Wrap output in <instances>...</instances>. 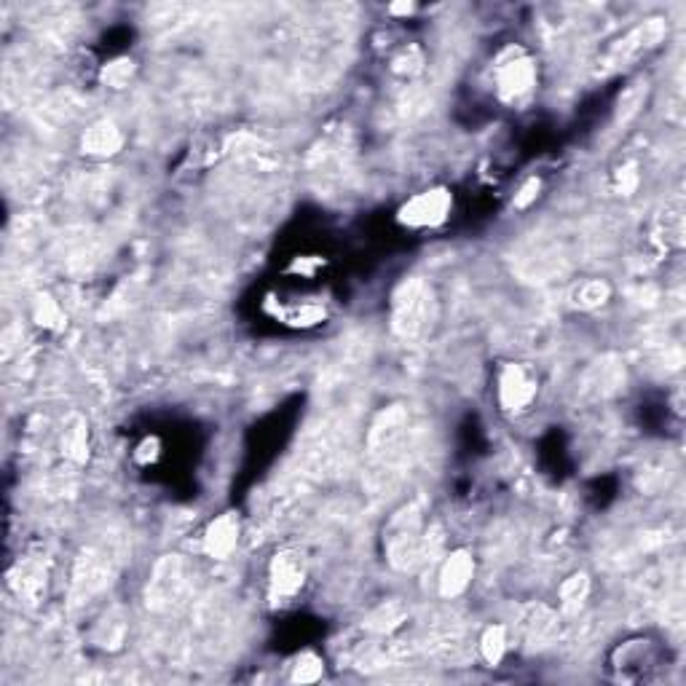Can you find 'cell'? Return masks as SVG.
Returning <instances> with one entry per match:
<instances>
[{
    "label": "cell",
    "instance_id": "6da1fadb",
    "mask_svg": "<svg viewBox=\"0 0 686 686\" xmlns=\"http://www.w3.org/2000/svg\"><path fill=\"white\" fill-rule=\"evenodd\" d=\"M443 547L440 526H427L424 502L402 504L384 528V555L394 571H416Z\"/></svg>",
    "mask_w": 686,
    "mask_h": 686
},
{
    "label": "cell",
    "instance_id": "7a4b0ae2",
    "mask_svg": "<svg viewBox=\"0 0 686 686\" xmlns=\"http://www.w3.org/2000/svg\"><path fill=\"white\" fill-rule=\"evenodd\" d=\"M668 668V649L652 636H630L609 654V673L617 684H652Z\"/></svg>",
    "mask_w": 686,
    "mask_h": 686
},
{
    "label": "cell",
    "instance_id": "3957f363",
    "mask_svg": "<svg viewBox=\"0 0 686 686\" xmlns=\"http://www.w3.org/2000/svg\"><path fill=\"white\" fill-rule=\"evenodd\" d=\"M437 319L435 290L427 279H402L392 293V330L405 341L421 338L432 330Z\"/></svg>",
    "mask_w": 686,
    "mask_h": 686
},
{
    "label": "cell",
    "instance_id": "277c9868",
    "mask_svg": "<svg viewBox=\"0 0 686 686\" xmlns=\"http://www.w3.org/2000/svg\"><path fill=\"white\" fill-rule=\"evenodd\" d=\"M539 81L536 59L523 46H507L494 62V86L499 100L518 105L531 97Z\"/></svg>",
    "mask_w": 686,
    "mask_h": 686
},
{
    "label": "cell",
    "instance_id": "5b68a950",
    "mask_svg": "<svg viewBox=\"0 0 686 686\" xmlns=\"http://www.w3.org/2000/svg\"><path fill=\"white\" fill-rule=\"evenodd\" d=\"M191 590L188 563L180 555H164L148 582V606L156 611H169L185 601Z\"/></svg>",
    "mask_w": 686,
    "mask_h": 686
},
{
    "label": "cell",
    "instance_id": "8992f818",
    "mask_svg": "<svg viewBox=\"0 0 686 686\" xmlns=\"http://www.w3.org/2000/svg\"><path fill=\"white\" fill-rule=\"evenodd\" d=\"M453 193L443 185L427 188V191L410 196L400 210H397V223L405 228H437L451 218Z\"/></svg>",
    "mask_w": 686,
    "mask_h": 686
},
{
    "label": "cell",
    "instance_id": "52a82bcc",
    "mask_svg": "<svg viewBox=\"0 0 686 686\" xmlns=\"http://www.w3.org/2000/svg\"><path fill=\"white\" fill-rule=\"evenodd\" d=\"M410 416L405 405H389L378 413L368 432V451L376 459H394L400 456L405 437H408Z\"/></svg>",
    "mask_w": 686,
    "mask_h": 686
},
{
    "label": "cell",
    "instance_id": "ba28073f",
    "mask_svg": "<svg viewBox=\"0 0 686 686\" xmlns=\"http://www.w3.org/2000/svg\"><path fill=\"white\" fill-rule=\"evenodd\" d=\"M518 636L528 652L550 649L561 636V611L547 603H526L518 617Z\"/></svg>",
    "mask_w": 686,
    "mask_h": 686
},
{
    "label": "cell",
    "instance_id": "9c48e42d",
    "mask_svg": "<svg viewBox=\"0 0 686 686\" xmlns=\"http://www.w3.org/2000/svg\"><path fill=\"white\" fill-rule=\"evenodd\" d=\"M536 394H539V381L526 365L518 362H504L496 376V397H499V408L504 413H526L534 405Z\"/></svg>",
    "mask_w": 686,
    "mask_h": 686
},
{
    "label": "cell",
    "instance_id": "30bf717a",
    "mask_svg": "<svg viewBox=\"0 0 686 686\" xmlns=\"http://www.w3.org/2000/svg\"><path fill=\"white\" fill-rule=\"evenodd\" d=\"M306 585V561L295 550H282L268 563V598L274 606L290 603Z\"/></svg>",
    "mask_w": 686,
    "mask_h": 686
},
{
    "label": "cell",
    "instance_id": "8fae6325",
    "mask_svg": "<svg viewBox=\"0 0 686 686\" xmlns=\"http://www.w3.org/2000/svg\"><path fill=\"white\" fill-rule=\"evenodd\" d=\"M665 33H668L665 19H644L641 25H636L630 33L622 35L620 41L611 43L609 49H606V54H603V62L609 67H620L625 65V62H630V59H638L641 54H646V51L657 49L662 43V38H665Z\"/></svg>",
    "mask_w": 686,
    "mask_h": 686
},
{
    "label": "cell",
    "instance_id": "7c38bea8",
    "mask_svg": "<svg viewBox=\"0 0 686 686\" xmlns=\"http://www.w3.org/2000/svg\"><path fill=\"white\" fill-rule=\"evenodd\" d=\"M475 579V555L469 553L467 547H456L445 555L440 574H437V593L445 601H453L469 590Z\"/></svg>",
    "mask_w": 686,
    "mask_h": 686
},
{
    "label": "cell",
    "instance_id": "4fadbf2b",
    "mask_svg": "<svg viewBox=\"0 0 686 686\" xmlns=\"http://www.w3.org/2000/svg\"><path fill=\"white\" fill-rule=\"evenodd\" d=\"M239 534H242L239 515L236 512H223L215 520H210V526L204 528L201 550L212 561H228L236 553V547H239Z\"/></svg>",
    "mask_w": 686,
    "mask_h": 686
},
{
    "label": "cell",
    "instance_id": "5bb4252c",
    "mask_svg": "<svg viewBox=\"0 0 686 686\" xmlns=\"http://www.w3.org/2000/svg\"><path fill=\"white\" fill-rule=\"evenodd\" d=\"M124 143L126 137L118 129V124H113L108 118H100L81 137V151L86 156H92V159H113V156L124 151Z\"/></svg>",
    "mask_w": 686,
    "mask_h": 686
},
{
    "label": "cell",
    "instance_id": "9a60e30c",
    "mask_svg": "<svg viewBox=\"0 0 686 686\" xmlns=\"http://www.w3.org/2000/svg\"><path fill=\"white\" fill-rule=\"evenodd\" d=\"M654 242L660 244L662 250H681L684 247V201L673 199L668 201L662 212L654 220Z\"/></svg>",
    "mask_w": 686,
    "mask_h": 686
},
{
    "label": "cell",
    "instance_id": "2e32d148",
    "mask_svg": "<svg viewBox=\"0 0 686 686\" xmlns=\"http://www.w3.org/2000/svg\"><path fill=\"white\" fill-rule=\"evenodd\" d=\"M593 593V579L587 571H574L558 587V611L561 617H577Z\"/></svg>",
    "mask_w": 686,
    "mask_h": 686
},
{
    "label": "cell",
    "instance_id": "e0dca14e",
    "mask_svg": "<svg viewBox=\"0 0 686 686\" xmlns=\"http://www.w3.org/2000/svg\"><path fill=\"white\" fill-rule=\"evenodd\" d=\"M611 301V285L606 279H585V282H577L571 287L569 303L571 309L582 311V314H593V311L606 309Z\"/></svg>",
    "mask_w": 686,
    "mask_h": 686
},
{
    "label": "cell",
    "instance_id": "ac0fdd59",
    "mask_svg": "<svg viewBox=\"0 0 686 686\" xmlns=\"http://www.w3.org/2000/svg\"><path fill=\"white\" fill-rule=\"evenodd\" d=\"M408 622V606L397 598L381 601L376 609L365 617V628L376 636H392L394 630H400Z\"/></svg>",
    "mask_w": 686,
    "mask_h": 686
},
{
    "label": "cell",
    "instance_id": "d6986e66",
    "mask_svg": "<svg viewBox=\"0 0 686 686\" xmlns=\"http://www.w3.org/2000/svg\"><path fill=\"white\" fill-rule=\"evenodd\" d=\"M477 649H480V657L486 660V665L499 668L504 657H507V652H510V630H507V625H488L480 633Z\"/></svg>",
    "mask_w": 686,
    "mask_h": 686
},
{
    "label": "cell",
    "instance_id": "ffe728a7",
    "mask_svg": "<svg viewBox=\"0 0 686 686\" xmlns=\"http://www.w3.org/2000/svg\"><path fill=\"white\" fill-rule=\"evenodd\" d=\"M424 67H427V54H424V49H421L419 43L402 46V49L389 59V70H392L394 76L408 78V81L410 78H419L421 73H424Z\"/></svg>",
    "mask_w": 686,
    "mask_h": 686
},
{
    "label": "cell",
    "instance_id": "44dd1931",
    "mask_svg": "<svg viewBox=\"0 0 686 686\" xmlns=\"http://www.w3.org/2000/svg\"><path fill=\"white\" fill-rule=\"evenodd\" d=\"M33 322L38 327H43V330L59 333V330L67 327V314L59 306V301H54L51 295H38L33 303Z\"/></svg>",
    "mask_w": 686,
    "mask_h": 686
},
{
    "label": "cell",
    "instance_id": "7402d4cb",
    "mask_svg": "<svg viewBox=\"0 0 686 686\" xmlns=\"http://www.w3.org/2000/svg\"><path fill=\"white\" fill-rule=\"evenodd\" d=\"M322 678H325V660H322V654L311 652V649L298 654L290 665L293 684H317Z\"/></svg>",
    "mask_w": 686,
    "mask_h": 686
},
{
    "label": "cell",
    "instance_id": "603a6c76",
    "mask_svg": "<svg viewBox=\"0 0 686 686\" xmlns=\"http://www.w3.org/2000/svg\"><path fill=\"white\" fill-rule=\"evenodd\" d=\"M134 76H137V62H134L132 57L110 59V62H105L100 70L102 86L116 89V92H121V89H126V86L132 84Z\"/></svg>",
    "mask_w": 686,
    "mask_h": 686
},
{
    "label": "cell",
    "instance_id": "cb8c5ba5",
    "mask_svg": "<svg viewBox=\"0 0 686 686\" xmlns=\"http://www.w3.org/2000/svg\"><path fill=\"white\" fill-rule=\"evenodd\" d=\"M62 453L73 464H86L89 461V427L84 419H76L67 427L65 437H62Z\"/></svg>",
    "mask_w": 686,
    "mask_h": 686
},
{
    "label": "cell",
    "instance_id": "d4e9b609",
    "mask_svg": "<svg viewBox=\"0 0 686 686\" xmlns=\"http://www.w3.org/2000/svg\"><path fill=\"white\" fill-rule=\"evenodd\" d=\"M638 185H641V167H638V161H622L620 167L611 172V188L622 199H630L638 191Z\"/></svg>",
    "mask_w": 686,
    "mask_h": 686
},
{
    "label": "cell",
    "instance_id": "484cf974",
    "mask_svg": "<svg viewBox=\"0 0 686 686\" xmlns=\"http://www.w3.org/2000/svg\"><path fill=\"white\" fill-rule=\"evenodd\" d=\"M646 100V84H633L628 92L620 97V105H617V121H628L641 110Z\"/></svg>",
    "mask_w": 686,
    "mask_h": 686
},
{
    "label": "cell",
    "instance_id": "4316f807",
    "mask_svg": "<svg viewBox=\"0 0 686 686\" xmlns=\"http://www.w3.org/2000/svg\"><path fill=\"white\" fill-rule=\"evenodd\" d=\"M539 193H542V177H528L526 183L520 185L518 193H515V199H512V207L515 210H528L531 204H536V199H539Z\"/></svg>",
    "mask_w": 686,
    "mask_h": 686
},
{
    "label": "cell",
    "instance_id": "83f0119b",
    "mask_svg": "<svg viewBox=\"0 0 686 686\" xmlns=\"http://www.w3.org/2000/svg\"><path fill=\"white\" fill-rule=\"evenodd\" d=\"M161 456V440L159 437H143V443L134 448V461L143 464V467H151L156 464Z\"/></svg>",
    "mask_w": 686,
    "mask_h": 686
},
{
    "label": "cell",
    "instance_id": "f1b7e54d",
    "mask_svg": "<svg viewBox=\"0 0 686 686\" xmlns=\"http://www.w3.org/2000/svg\"><path fill=\"white\" fill-rule=\"evenodd\" d=\"M416 11V3H408V0H402V3H392L389 6V14L392 17H410Z\"/></svg>",
    "mask_w": 686,
    "mask_h": 686
}]
</instances>
